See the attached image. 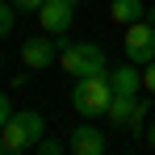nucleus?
I'll return each mask as SVG.
<instances>
[{
  "mask_svg": "<svg viewBox=\"0 0 155 155\" xmlns=\"http://www.w3.org/2000/svg\"><path fill=\"white\" fill-rule=\"evenodd\" d=\"M109 101H113V80H109V71H101V76H80L76 88H71V105H76L80 117H105Z\"/></svg>",
  "mask_w": 155,
  "mask_h": 155,
  "instance_id": "obj_1",
  "label": "nucleus"
},
{
  "mask_svg": "<svg viewBox=\"0 0 155 155\" xmlns=\"http://www.w3.org/2000/svg\"><path fill=\"white\" fill-rule=\"evenodd\" d=\"M42 134H46V117H42V113H34V109H21V113H13V117H8V122L0 126L4 151H13V155L34 151Z\"/></svg>",
  "mask_w": 155,
  "mask_h": 155,
  "instance_id": "obj_2",
  "label": "nucleus"
},
{
  "mask_svg": "<svg viewBox=\"0 0 155 155\" xmlns=\"http://www.w3.org/2000/svg\"><path fill=\"white\" fill-rule=\"evenodd\" d=\"M59 67L80 80V76H101V71H109V59H105V51L97 42H67V46L59 51Z\"/></svg>",
  "mask_w": 155,
  "mask_h": 155,
  "instance_id": "obj_3",
  "label": "nucleus"
},
{
  "mask_svg": "<svg viewBox=\"0 0 155 155\" xmlns=\"http://www.w3.org/2000/svg\"><path fill=\"white\" fill-rule=\"evenodd\" d=\"M59 46H63L59 34L25 38V42H21V63H25V71H46L51 63H59Z\"/></svg>",
  "mask_w": 155,
  "mask_h": 155,
  "instance_id": "obj_4",
  "label": "nucleus"
},
{
  "mask_svg": "<svg viewBox=\"0 0 155 155\" xmlns=\"http://www.w3.org/2000/svg\"><path fill=\"white\" fill-rule=\"evenodd\" d=\"M126 59L138 63V67H147L155 59V25L147 17H138L134 25H126Z\"/></svg>",
  "mask_w": 155,
  "mask_h": 155,
  "instance_id": "obj_5",
  "label": "nucleus"
},
{
  "mask_svg": "<svg viewBox=\"0 0 155 155\" xmlns=\"http://www.w3.org/2000/svg\"><path fill=\"white\" fill-rule=\"evenodd\" d=\"M105 147H109V138L101 126H92V117H84L67 134V151H76V155H105Z\"/></svg>",
  "mask_w": 155,
  "mask_h": 155,
  "instance_id": "obj_6",
  "label": "nucleus"
},
{
  "mask_svg": "<svg viewBox=\"0 0 155 155\" xmlns=\"http://www.w3.org/2000/svg\"><path fill=\"white\" fill-rule=\"evenodd\" d=\"M71 17H76V4H67V0H46L38 8V21H42L46 34H67L71 29Z\"/></svg>",
  "mask_w": 155,
  "mask_h": 155,
  "instance_id": "obj_7",
  "label": "nucleus"
},
{
  "mask_svg": "<svg viewBox=\"0 0 155 155\" xmlns=\"http://www.w3.org/2000/svg\"><path fill=\"white\" fill-rule=\"evenodd\" d=\"M138 17H147V4L143 0H109V21L113 25H134Z\"/></svg>",
  "mask_w": 155,
  "mask_h": 155,
  "instance_id": "obj_8",
  "label": "nucleus"
},
{
  "mask_svg": "<svg viewBox=\"0 0 155 155\" xmlns=\"http://www.w3.org/2000/svg\"><path fill=\"white\" fill-rule=\"evenodd\" d=\"M138 101L143 97H122V92H113V101H109V109H105V117H109V126H130V113L138 109Z\"/></svg>",
  "mask_w": 155,
  "mask_h": 155,
  "instance_id": "obj_9",
  "label": "nucleus"
},
{
  "mask_svg": "<svg viewBox=\"0 0 155 155\" xmlns=\"http://www.w3.org/2000/svg\"><path fill=\"white\" fill-rule=\"evenodd\" d=\"M34 151H38V155H63V151H67V143H63V138H51V134H42Z\"/></svg>",
  "mask_w": 155,
  "mask_h": 155,
  "instance_id": "obj_10",
  "label": "nucleus"
},
{
  "mask_svg": "<svg viewBox=\"0 0 155 155\" xmlns=\"http://www.w3.org/2000/svg\"><path fill=\"white\" fill-rule=\"evenodd\" d=\"M8 34H13V4L0 0V38H8Z\"/></svg>",
  "mask_w": 155,
  "mask_h": 155,
  "instance_id": "obj_11",
  "label": "nucleus"
},
{
  "mask_svg": "<svg viewBox=\"0 0 155 155\" xmlns=\"http://www.w3.org/2000/svg\"><path fill=\"white\" fill-rule=\"evenodd\" d=\"M143 92H147V97H155V59L143 67Z\"/></svg>",
  "mask_w": 155,
  "mask_h": 155,
  "instance_id": "obj_12",
  "label": "nucleus"
},
{
  "mask_svg": "<svg viewBox=\"0 0 155 155\" xmlns=\"http://www.w3.org/2000/svg\"><path fill=\"white\" fill-rule=\"evenodd\" d=\"M8 4H13L17 13H38V8H42L46 0H8Z\"/></svg>",
  "mask_w": 155,
  "mask_h": 155,
  "instance_id": "obj_13",
  "label": "nucleus"
},
{
  "mask_svg": "<svg viewBox=\"0 0 155 155\" xmlns=\"http://www.w3.org/2000/svg\"><path fill=\"white\" fill-rule=\"evenodd\" d=\"M8 117H13V101H8V97H4V92H0V126H4V122H8Z\"/></svg>",
  "mask_w": 155,
  "mask_h": 155,
  "instance_id": "obj_14",
  "label": "nucleus"
},
{
  "mask_svg": "<svg viewBox=\"0 0 155 155\" xmlns=\"http://www.w3.org/2000/svg\"><path fill=\"white\" fill-rule=\"evenodd\" d=\"M147 147H151V151H155V122H151V126H147Z\"/></svg>",
  "mask_w": 155,
  "mask_h": 155,
  "instance_id": "obj_15",
  "label": "nucleus"
},
{
  "mask_svg": "<svg viewBox=\"0 0 155 155\" xmlns=\"http://www.w3.org/2000/svg\"><path fill=\"white\" fill-rule=\"evenodd\" d=\"M147 21H151V25H155V4H151V8H147Z\"/></svg>",
  "mask_w": 155,
  "mask_h": 155,
  "instance_id": "obj_16",
  "label": "nucleus"
},
{
  "mask_svg": "<svg viewBox=\"0 0 155 155\" xmlns=\"http://www.w3.org/2000/svg\"><path fill=\"white\" fill-rule=\"evenodd\" d=\"M0 155H4V138H0Z\"/></svg>",
  "mask_w": 155,
  "mask_h": 155,
  "instance_id": "obj_17",
  "label": "nucleus"
},
{
  "mask_svg": "<svg viewBox=\"0 0 155 155\" xmlns=\"http://www.w3.org/2000/svg\"><path fill=\"white\" fill-rule=\"evenodd\" d=\"M67 4H80V0H67Z\"/></svg>",
  "mask_w": 155,
  "mask_h": 155,
  "instance_id": "obj_18",
  "label": "nucleus"
}]
</instances>
